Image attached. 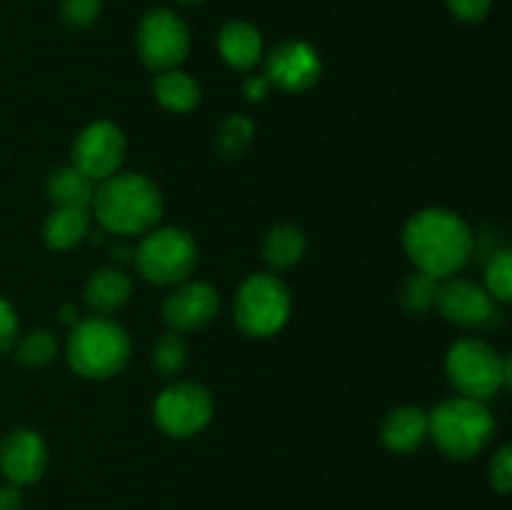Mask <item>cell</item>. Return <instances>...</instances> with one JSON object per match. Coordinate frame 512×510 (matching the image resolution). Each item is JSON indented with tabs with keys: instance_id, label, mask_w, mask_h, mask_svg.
I'll return each mask as SVG.
<instances>
[{
	"instance_id": "cell-1",
	"label": "cell",
	"mask_w": 512,
	"mask_h": 510,
	"mask_svg": "<svg viewBox=\"0 0 512 510\" xmlns=\"http://www.w3.org/2000/svg\"><path fill=\"white\" fill-rule=\"evenodd\" d=\"M403 245L420 273L448 280L468 265L473 255V233L453 210L425 208L405 223Z\"/></svg>"
},
{
	"instance_id": "cell-2",
	"label": "cell",
	"mask_w": 512,
	"mask_h": 510,
	"mask_svg": "<svg viewBox=\"0 0 512 510\" xmlns=\"http://www.w3.org/2000/svg\"><path fill=\"white\" fill-rule=\"evenodd\" d=\"M95 220L113 235H145L163 218L160 188L143 173H115L93 195Z\"/></svg>"
},
{
	"instance_id": "cell-3",
	"label": "cell",
	"mask_w": 512,
	"mask_h": 510,
	"mask_svg": "<svg viewBox=\"0 0 512 510\" xmlns=\"http://www.w3.org/2000/svg\"><path fill=\"white\" fill-rule=\"evenodd\" d=\"M493 435L495 418L483 400L458 395L428 413V438H433L445 458H475L488 448Z\"/></svg>"
},
{
	"instance_id": "cell-4",
	"label": "cell",
	"mask_w": 512,
	"mask_h": 510,
	"mask_svg": "<svg viewBox=\"0 0 512 510\" xmlns=\"http://www.w3.org/2000/svg\"><path fill=\"white\" fill-rule=\"evenodd\" d=\"M68 365L90 380L118 375L130 358V338L115 320L93 315L78 320L68 338Z\"/></svg>"
},
{
	"instance_id": "cell-5",
	"label": "cell",
	"mask_w": 512,
	"mask_h": 510,
	"mask_svg": "<svg viewBox=\"0 0 512 510\" xmlns=\"http://www.w3.org/2000/svg\"><path fill=\"white\" fill-rule=\"evenodd\" d=\"M445 373L460 395L485 400L510 385V355H500L490 343L480 338H460L450 345L445 358Z\"/></svg>"
},
{
	"instance_id": "cell-6",
	"label": "cell",
	"mask_w": 512,
	"mask_h": 510,
	"mask_svg": "<svg viewBox=\"0 0 512 510\" xmlns=\"http://www.w3.org/2000/svg\"><path fill=\"white\" fill-rule=\"evenodd\" d=\"M133 260L148 283L178 285L193 275L198 265V245L183 228H153L143 235Z\"/></svg>"
},
{
	"instance_id": "cell-7",
	"label": "cell",
	"mask_w": 512,
	"mask_h": 510,
	"mask_svg": "<svg viewBox=\"0 0 512 510\" xmlns=\"http://www.w3.org/2000/svg\"><path fill=\"white\" fill-rule=\"evenodd\" d=\"M290 290L278 275L255 273L240 283L235 295V323L250 338H270L288 323Z\"/></svg>"
},
{
	"instance_id": "cell-8",
	"label": "cell",
	"mask_w": 512,
	"mask_h": 510,
	"mask_svg": "<svg viewBox=\"0 0 512 510\" xmlns=\"http://www.w3.org/2000/svg\"><path fill=\"white\" fill-rule=\"evenodd\" d=\"M135 48L140 60L155 73L178 68L190 53L188 25L173 10H148L135 33Z\"/></svg>"
},
{
	"instance_id": "cell-9",
	"label": "cell",
	"mask_w": 512,
	"mask_h": 510,
	"mask_svg": "<svg viewBox=\"0 0 512 510\" xmlns=\"http://www.w3.org/2000/svg\"><path fill=\"white\" fill-rule=\"evenodd\" d=\"M158 428L170 438H193L213 420V395L193 380L168 385L153 405Z\"/></svg>"
},
{
	"instance_id": "cell-10",
	"label": "cell",
	"mask_w": 512,
	"mask_h": 510,
	"mask_svg": "<svg viewBox=\"0 0 512 510\" xmlns=\"http://www.w3.org/2000/svg\"><path fill=\"white\" fill-rule=\"evenodd\" d=\"M435 308L448 323L460 328L485 330L500 323V305L483 285L465 278L440 280Z\"/></svg>"
},
{
	"instance_id": "cell-11",
	"label": "cell",
	"mask_w": 512,
	"mask_h": 510,
	"mask_svg": "<svg viewBox=\"0 0 512 510\" xmlns=\"http://www.w3.org/2000/svg\"><path fill=\"white\" fill-rule=\"evenodd\" d=\"M128 150L125 133L110 120H95L73 143V165L93 183H103L120 170Z\"/></svg>"
},
{
	"instance_id": "cell-12",
	"label": "cell",
	"mask_w": 512,
	"mask_h": 510,
	"mask_svg": "<svg viewBox=\"0 0 512 510\" xmlns=\"http://www.w3.org/2000/svg\"><path fill=\"white\" fill-rule=\"evenodd\" d=\"M323 73L318 50L305 40H285L270 50L265 60V78L285 93H305Z\"/></svg>"
},
{
	"instance_id": "cell-13",
	"label": "cell",
	"mask_w": 512,
	"mask_h": 510,
	"mask_svg": "<svg viewBox=\"0 0 512 510\" xmlns=\"http://www.w3.org/2000/svg\"><path fill=\"white\" fill-rule=\"evenodd\" d=\"M220 295L213 285L185 280L165 298L163 320L175 333H188L208 325L218 315Z\"/></svg>"
},
{
	"instance_id": "cell-14",
	"label": "cell",
	"mask_w": 512,
	"mask_h": 510,
	"mask_svg": "<svg viewBox=\"0 0 512 510\" xmlns=\"http://www.w3.org/2000/svg\"><path fill=\"white\" fill-rule=\"evenodd\" d=\"M48 468V445L35 430L18 428L0 445V470L13 485H30Z\"/></svg>"
},
{
	"instance_id": "cell-15",
	"label": "cell",
	"mask_w": 512,
	"mask_h": 510,
	"mask_svg": "<svg viewBox=\"0 0 512 510\" xmlns=\"http://www.w3.org/2000/svg\"><path fill=\"white\" fill-rule=\"evenodd\" d=\"M428 438V413L418 405H400L383 418L380 440L393 453H413Z\"/></svg>"
},
{
	"instance_id": "cell-16",
	"label": "cell",
	"mask_w": 512,
	"mask_h": 510,
	"mask_svg": "<svg viewBox=\"0 0 512 510\" xmlns=\"http://www.w3.org/2000/svg\"><path fill=\"white\" fill-rule=\"evenodd\" d=\"M220 58L233 70H250L263 58V35L253 23L245 20H230L220 28L218 35Z\"/></svg>"
},
{
	"instance_id": "cell-17",
	"label": "cell",
	"mask_w": 512,
	"mask_h": 510,
	"mask_svg": "<svg viewBox=\"0 0 512 510\" xmlns=\"http://www.w3.org/2000/svg\"><path fill=\"white\" fill-rule=\"evenodd\" d=\"M95 185L88 175L80 173L73 163L58 165L48 175L45 193L53 200L55 208H90L95 195Z\"/></svg>"
},
{
	"instance_id": "cell-18",
	"label": "cell",
	"mask_w": 512,
	"mask_h": 510,
	"mask_svg": "<svg viewBox=\"0 0 512 510\" xmlns=\"http://www.w3.org/2000/svg\"><path fill=\"white\" fill-rule=\"evenodd\" d=\"M130 293H133V283L118 268L95 270L88 283H85V303L95 313H113V310L123 308L128 303Z\"/></svg>"
},
{
	"instance_id": "cell-19",
	"label": "cell",
	"mask_w": 512,
	"mask_h": 510,
	"mask_svg": "<svg viewBox=\"0 0 512 510\" xmlns=\"http://www.w3.org/2000/svg\"><path fill=\"white\" fill-rule=\"evenodd\" d=\"M153 95L170 113H190L200 103V85L195 83L193 75L173 68L155 75Z\"/></svg>"
},
{
	"instance_id": "cell-20",
	"label": "cell",
	"mask_w": 512,
	"mask_h": 510,
	"mask_svg": "<svg viewBox=\"0 0 512 510\" xmlns=\"http://www.w3.org/2000/svg\"><path fill=\"white\" fill-rule=\"evenodd\" d=\"M90 208H55L45 218L43 238L48 248L70 250L88 235Z\"/></svg>"
},
{
	"instance_id": "cell-21",
	"label": "cell",
	"mask_w": 512,
	"mask_h": 510,
	"mask_svg": "<svg viewBox=\"0 0 512 510\" xmlns=\"http://www.w3.org/2000/svg\"><path fill=\"white\" fill-rule=\"evenodd\" d=\"M305 253V235L298 225L278 223L265 233L263 238V258L270 268L285 270L300 263Z\"/></svg>"
},
{
	"instance_id": "cell-22",
	"label": "cell",
	"mask_w": 512,
	"mask_h": 510,
	"mask_svg": "<svg viewBox=\"0 0 512 510\" xmlns=\"http://www.w3.org/2000/svg\"><path fill=\"white\" fill-rule=\"evenodd\" d=\"M255 125L253 120L245 118L243 113L228 115V118L220 123L218 135H215V148L223 155L225 160H235L248 150V145L253 143Z\"/></svg>"
},
{
	"instance_id": "cell-23",
	"label": "cell",
	"mask_w": 512,
	"mask_h": 510,
	"mask_svg": "<svg viewBox=\"0 0 512 510\" xmlns=\"http://www.w3.org/2000/svg\"><path fill=\"white\" fill-rule=\"evenodd\" d=\"M438 285L440 280L430 278L428 273L415 270V273H410L408 278H405L403 288H400V305H403L410 315L428 313V310L435 305Z\"/></svg>"
},
{
	"instance_id": "cell-24",
	"label": "cell",
	"mask_w": 512,
	"mask_h": 510,
	"mask_svg": "<svg viewBox=\"0 0 512 510\" xmlns=\"http://www.w3.org/2000/svg\"><path fill=\"white\" fill-rule=\"evenodd\" d=\"M188 363V345H185L183 335L170 330L158 338L153 348V365L163 378H173Z\"/></svg>"
},
{
	"instance_id": "cell-25",
	"label": "cell",
	"mask_w": 512,
	"mask_h": 510,
	"mask_svg": "<svg viewBox=\"0 0 512 510\" xmlns=\"http://www.w3.org/2000/svg\"><path fill=\"white\" fill-rule=\"evenodd\" d=\"M485 290L493 295L498 303H508L512 298V253L498 250L485 265Z\"/></svg>"
},
{
	"instance_id": "cell-26",
	"label": "cell",
	"mask_w": 512,
	"mask_h": 510,
	"mask_svg": "<svg viewBox=\"0 0 512 510\" xmlns=\"http://www.w3.org/2000/svg\"><path fill=\"white\" fill-rule=\"evenodd\" d=\"M55 353H58V343L48 330H33L18 343V360L28 368H43L55 358Z\"/></svg>"
},
{
	"instance_id": "cell-27",
	"label": "cell",
	"mask_w": 512,
	"mask_h": 510,
	"mask_svg": "<svg viewBox=\"0 0 512 510\" xmlns=\"http://www.w3.org/2000/svg\"><path fill=\"white\" fill-rule=\"evenodd\" d=\"M103 10V0H60V18L70 28H90Z\"/></svg>"
},
{
	"instance_id": "cell-28",
	"label": "cell",
	"mask_w": 512,
	"mask_h": 510,
	"mask_svg": "<svg viewBox=\"0 0 512 510\" xmlns=\"http://www.w3.org/2000/svg\"><path fill=\"white\" fill-rule=\"evenodd\" d=\"M490 483L498 493H510L512 488V448L503 445L490 460Z\"/></svg>"
},
{
	"instance_id": "cell-29",
	"label": "cell",
	"mask_w": 512,
	"mask_h": 510,
	"mask_svg": "<svg viewBox=\"0 0 512 510\" xmlns=\"http://www.w3.org/2000/svg\"><path fill=\"white\" fill-rule=\"evenodd\" d=\"M445 5L463 23H480V20L488 18L493 0H445Z\"/></svg>"
},
{
	"instance_id": "cell-30",
	"label": "cell",
	"mask_w": 512,
	"mask_h": 510,
	"mask_svg": "<svg viewBox=\"0 0 512 510\" xmlns=\"http://www.w3.org/2000/svg\"><path fill=\"white\" fill-rule=\"evenodd\" d=\"M15 335H18V315L8 300L0 298V353L13 345Z\"/></svg>"
},
{
	"instance_id": "cell-31",
	"label": "cell",
	"mask_w": 512,
	"mask_h": 510,
	"mask_svg": "<svg viewBox=\"0 0 512 510\" xmlns=\"http://www.w3.org/2000/svg\"><path fill=\"white\" fill-rule=\"evenodd\" d=\"M243 93L250 103H263L265 95L270 93V80L265 75H250L243 85Z\"/></svg>"
},
{
	"instance_id": "cell-32",
	"label": "cell",
	"mask_w": 512,
	"mask_h": 510,
	"mask_svg": "<svg viewBox=\"0 0 512 510\" xmlns=\"http://www.w3.org/2000/svg\"><path fill=\"white\" fill-rule=\"evenodd\" d=\"M23 508V493H20V485H3L0 488V510H20Z\"/></svg>"
},
{
	"instance_id": "cell-33",
	"label": "cell",
	"mask_w": 512,
	"mask_h": 510,
	"mask_svg": "<svg viewBox=\"0 0 512 510\" xmlns=\"http://www.w3.org/2000/svg\"><path fill=\"white\" fill-rule=\"evenodd\" d=\"M110 253L115 255V260H133L135 248H130V245H123V243H115L113 248H110Z\"/></svg>"
},
{
	"instance_id": "cell-34",
	"label": "cell",
	"mask_w": 512,
	"mask_h": 510,
	"mask_svg": "<svg viewBox=\"0 0 512 510\" xmlns=\"http://www.w3.org/2000/svg\"><path fill=\"white\" fill-rule=\"evenodd\" d=\"M60 318H63V323L68 325L78 323V310H75V305H65V308L60 310Z\"/></svg>"
},
{
	"instance_id": "cell-35",
	"label": "cell",
	"mask_w": 512,
	"mask_h": 510,
	"mask_svg": "<svg viewBox=\"0 0 512 510\" xmlns=\"http://www.w3.org/2000/svg\"><path fill=\"white\" fill-rule=\"evenodd\" d=\"M178 3H183V5H193V3H200V0H178Z\"/></svg>"
}]
</instances>
